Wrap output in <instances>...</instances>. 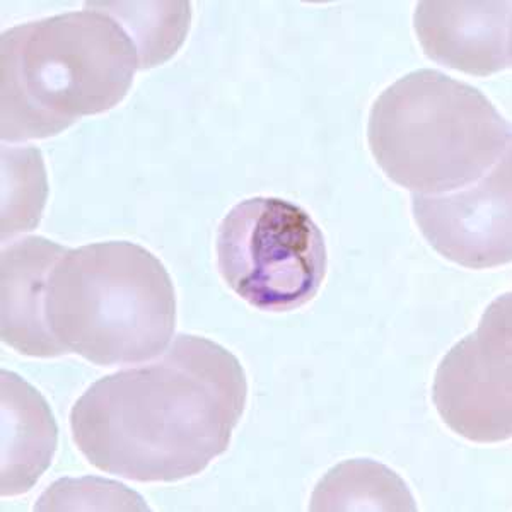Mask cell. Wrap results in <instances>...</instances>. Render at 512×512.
<instances>
[{
    "label": "cell",
    "mask_w": 512,
    "mask_h": 512,
    "mask_svg": "<svg viewBox=\"0 0 512 512\" xmlns=\"http://www.w3.org/2000/svg\"><path fill=\"white\" fill-rule=\"evenodd\" d=\"M248 402L238 357L180 333L156 361L98 379L74 403L70 431L99 472L178 482L226 453Z\"/></svg>",
    "instance_id": "obj_1"
},
{
    "label": "cell",
    "mask_w": 512,
    "mask_h": 512,
    "mask_svg": "<svg viewBox=\"0 0 512 512\" xmlns=\"http://www.w3.org/2000/svg\"><path fill=\"white\" fill-rule=\"evenodd\" d=\"M137 45L98 2L19 24L0 38V137L48 139L127 96Z\"/></svg>",
    "instance_id": "obj_2"
},
{
    "label": "cell",
    "mask_w": 512,
    "mask_h": 512,
    "mask_svg": "<svg viewBox=\"0 0 512 512\" xmlns=\"http://www.w3.org/2000/svg\"><path fill=\"white\" fill-rule=\"evenodd\" d=\"M367 142L393 183L443 195L470 187L511 152V125L482 91L420 69L376 98Z\"/></svg>",
    "instance_id": "obj_3"
},
{
    "label": "cell",
    "mask_w": 512,
    "mask_h": 512,
    "mask_svg": "<svg viewBox=\"0 0 512 512\" xmlns=\"http://www.w3.org/2000/svg\"><path fill=\"white\" fill-rule=\"evenodd\" d=\"M47 320L67 354L96 366L140 364L163 354L175 335V286L144 246H81L48 277Z\"/></svg>",
    "instance_id": "obj_4"
},
{
    "label": "cell",
    "mask_w": 512,
    "mask_h": 512,
    "mask_svg": "<svg viewBox=\"0 0 512 512\" xmlns=\"http://www.w3.org/2000/svg\"><path fill=\"white\" fill-rule=\"evenodd\" d=\"M227 287L265 313H287L315 299L328 268L325 236L287 200L253 197L229 210L216 238Z\"/></svg>",
    "instance_id": "obj_5"
},
{
    "label": "cell",
    "mask_w": 512,
    "mask_h": 512,
    "mask_svg": "<svg viewBox=\"0 0 512 512\" xmlns=\"http://www.w3.org/2000/svg\"><path fill=\"white\" fill-rule=\"evenodd\" d=\"M511 294L485 309L475 332L437 366L432 402L449 429L472 443H502L512 436Z\"/></svg>",
    "instance_id": "obj_6"
},
{
    "label": "cell",
    "mask_w": 512,
    "mask_h": 512,
    "mask_svg": "<svg viewBox=\"0 0 512 512\" xmlns=\"http://www.w3.org/2000/svg\"><path fill=\"white\" fill-rule=\"evenodd\" d=\"M412 212L422 236L446 260L473 270L511 262V152L470 187L443 195L414 193Z\"/></svg>",
    "instance_id": "obj_7"
},
{
    "label": "cell",
    "mask_w": 512,
    "mask_h": 512,
    "mask_svg": "<svg viewBox=\"0 0 512 512\" xmlns=\"http://www.w3.org/2000/svg\"><path fill=\"white\" fill-rule=\"evenodd\" d=\"M511 6V0H425L415 7V33L437 64L470 76H492L511 67Z\"/></svg>",
    "instance_id": "obj_8"
},
{
    "label": "cell",
    "mask_w": 512,
    "mask_h": 512,
    "mask_svg": "<svg viewBox=\"0 0 512 512\" xmlns=\"http://www.w3.org/2000/svg\"><path fill=\"white\" fill-rule=\"evenodd\" d=\"M67 248L41 236L4 245L0 256L2 342L30 357H60L67 350L47 320L48 277Z\"/></svg>",
    "instance_id": "obj_9"
},
{
    "label": "cell",
    "mask_w": 512,
    "mask_h": 512,
    "mask_svg": "<svg viewBox=\"0 0 512 512\" xmlns=\"http://www.w3.org/2000/svg\"><path fill=\"white\" fill-rule=\"evenodd\" d=\"M2 400V470L0 494L30 492L52 465L59 446V425L40 391L18 374H0Z\"/></svg>",
    "instance_id": "obj_10"
},
{
    "label": "cell",
    "mask_w": 512,
    "mask_h": 512,
    "mask_svg": "<svg viewBox=\"0 0 512 512\" xmlns=\"http://www.w3.org/2000/svg\"><path fill=\"white\" fill-rule=\"evenodd\" d=\"M309 511H417L407 482L374 460H347L333 466L311 495Z\"/></svg>",
    "instance_id": "obj_11"
},
{
    "label": "cell",
    "mask_w": 512,
    "mask_h": 512,
    "mask_svg": "<svg viewBox=\"0 0 512 512\" xmlns=\"http://www.w3.org/2000/svg\"><path fill=\"white\" fill-rule=\"evenodd\" d=\"M122 23L137 45L139 70L171 59L190 30V2H98Z\"/></svg>",
    "instance_id": "obj_12"
},
{
    "label": "cell",
    "mask_w": 512,
    "mask_h": 512,
    "mask_svg": "<svg viewBox=\"0 0 512 512\" xmlns=\"http://www.w3.org/2000/svg\"><path fill=\"white\" fill-rule=\"evenodd\" d=\"M2 241L38 226L48 195L47 173L35 147L2 146Z\"/></svg>",
    "instance_id": "obj_13"
},
{
    "label": "cell",
    "mask_w": 512,
    "mask_h": 512,
    "mask_svg": "<svg viewBox=\"0 0 512 512\" xmlns=\"http://www.w3.org/2000/svg\"><path fill=\"white\" fill-rule=\"evenodd\" d=\"M35 511H149V507L123 483L82 477L62 478L50 485Z\"/></svg>",
    "instance_id": "obj_14"
}]
</instances>
